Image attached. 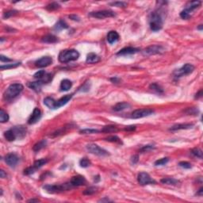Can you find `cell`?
Segmentation results:
<instances>
[{
  "instance_id": "2",
  "label": "cell",
  "mask_w": 203,
  "mask_h": 203,
  "mask_svg": "<svg viewBox=\"0 0 203 203\" xmlns=\"http://www.w3.org/2000/svg\"><path fill=\"white\" fill-rule=\"evenodd\" d=\"M24 87L21 83H13L8 87L7 90L5 91L4 99L6 101H10V100L14 99V98H16L20 93L23 90Z\"/></svg>"
},
{
  "instance_id": "53",
  "label": "cell",
  "mask_w": 203,
  "mask_h": 203,
  "mask_svg": "<svg viewBox=\"0 0 203 203\" xmlns=\"http://www.w3.org/2000/svg\"><path fill=\"white\" fill-rule=\"evenodd\" d=\"M110 81L113 83H118L120 82V79L118 78V77H113V78L110 79Z\"/></svg>"
},
{
  "instance_id": "40",
  "label": "cell",
  "mask_w": 203,
  "mask_h": 203,
  "mask_svg": "<svg viewBox=\"0 0 203 203\" xmlns=\"http://www.w3.org/2000/svg\"><path fill=\"white\" fill-rule=\"evenodd\" d=\"M90 164H91V163H90V161L88 158H82L79 160V165L82 168H88L89 166H90Z\"/></svg>"
},
{
  "instance_id": "18",
  "label": "cell",
  "mask_w": 203,
  "mask_h": 203,
  "mask_svg": "<svg viewBox=\"0 0 203 203\" xmlns=\"http://www.w3.org/2000/svg\"><path fill=\"white\" fill-rule=\"evenodd\" d=\"M72 98V95H67L60 98L59 100H57L56 102V106H55V110L60 108L61 106H64V105H66Z\"/></svg>"
},
{
  "instance_id": "14",
  "label": "cell",
  "mask_w": 203,
  "mask_h": 203,
  "mask_svg": "<svg viewBox=\"0 0 203 203\" xmlns=\"http://www.w3.org/2000/svg\"><path fill=\"white\" fill-rule=\"evenodd\" d=\"M41 116H42V114H41V111H40L39 109L36 107V108H34L33 113H31L30 117H29V118L28 119V124L29 125H33V124H35V123H37L38 121H40V119L41 118Z\"/></svg>"
},
{
  "instance_id": "55",
  "label": "cell",
  "mask_w": 203,
  "mask_h": 203,
  "mask_svg": "<svg viewBox=\"0 0 203 203\" xmlns=\"http://www.w3.org/2000/svg\"><path fill=\"white\" fill-rule=\"evenodd\" d=\"M69 18H70L71 19H72V20H74V21H79V18L77 15H70Z\"/></svg>"
},
{
  "instance_id": "29",
  "label": "cell",
  "mask_w": 203,
  "mask_h": 203,
  "mask_svg": "<svg viewBox=\"0 0 203 203\" xmlns=\"http://www.w3.org/2000/svg\"><path fill=\"white\" fill-rule=\"evenodd\" d=\"M52 78H53V75H52V73L45 72V73L44 74V76H43L38 81L41 82L43 84H45V83H50V82L52 80Z\"/></svg>"
},
{
  "instance_id": "25",
  "label": "cell",
  "mask_w": 203,
  "mask_h": 203,
  "mask_svg": "<svg viewBox=\"0 0 203 203\" xmlns=\"http://www.w3.org/2000/svg\"><path fill=\"white\" fill-rule=\"evenodd\" d=\"M41 41L45 43H57L58 41V38L56 36L52 35V34H48L45 35V37H43L41 38Z\"/></svg>"
},
{
  "instance_id": "7",
  "label": "cell",
  "mask_w": 203,
  "mask_h": 203,
  "mask_svg": "<svg viewBox=\"0 0 203 203\" xmlns=\"http://www.w3.org/2000/svg\"><path fill=\"white\" fill-rule=\"evenodd\" d=\"M88 151L89 152H90L91 154H94V155H96V156H108L109 152L107 151H106L105 149H102L100 148L99 145L95 144H89L86 146Z\"/></svg>"
},
{
  "instance_id": "17",
  "label": "cell",
  "mask_w": 203,
  "mask_h": 203,
  "mask_svg": "<svg viewBox=\"0 0 203 203\" xmlns=\"http://www.w3.org/2000/svg\"><path fill=\"white\" fill-rule=\"evenodd\" d=\"M140 52L139 49L133 47H126L122 49H121L119 52L117 53L118 56H125V55H130V54H135L137 52Z\"/></svg>"
},
{
  "instance_id": "13",
  "label": "cell",
  "mask_w": 203,
  "mask_h": 203,
  "mask_svg": "<svg viewBox=\"0 0 203 203\" xmlns=\"http://www.w3.org/2000/svg\"><path fill=\"white\" fill-rule=\"evenodd\" d=\"M19 161L18 156L14 153H9L5 156V162L11 168H14L18 164Z\"/></svg>"
},
{
  "instance_id": "34",
  "label": "cell",
  "mask_w": 203,
  "mask_h": 203,
  "mask_svg": "<svg viewBox=\"0 0 203 203\" xmlns=\"http://www.w3.org/2000/svg\"><path fill=\"white\" fill-rule=\"evenodd\" d=\"M118 131V129L114 125H106V126H104L103 129H102V132H116Z\"/></svg>"
},
{
  "instance_id": "43",
  "label": "cell",
  "mask_w": 203,
  "mask_h": 203,
  "mask_svg": "<svg viewBox=\"0 0 203 203\" xmlns=\"http://www.w3.org/2000/svg\"><path fill=\"white\" fill-rule=\"evenodd\" d=\"M168 161H169V159L167 158V157L160 159V160H156V162H155V165L156 166L165 165V164H167V163H168Z\"/></svg>"
},
{
  "instance_id": "52",
  "label": "cell",
  "mask_w": 203,
  "mask_h": 203,
  "mask_svg": "<svg viewBox=\"0 0 203 203\" xmlns=\"http://www.w3.org/2000/svg\"><path fill=\"white\" fill-rule=\"evenodd\" d=\"M136 129V126L135 125H131V126H126V128H125V131H133Z\"/></svg>"
},
{
  "instance_id": "16",
  "label": "cell",
  "mask_w": 203,
  "mask_h": 203,
  "mask_svg": "<svg viewBox=\"0 0 203 203\" xmlns=\"http://www.w3.org/2000/svg\"><path fill=\"white\" fill-rule=\"evenodd\" d=\"M11 129L14 132L15 135H16L17 138L22 139V138H23V137L26 135V128L22 126V125L14 126V127L11 128Z\"/></svg>"
},
{
  "instance_id": "23",
  "label": "cell",
  "mask_w": 203,
  "mask_h": 203,
  "mask_svg": "<svg viewBox=\"0 0 203 203\" xmlns=\"http://www.w3.org/2000/svg\"><path fill=\"white\" fill-rule=\"evenodd\" d=\"M130 107V105L127 102H118L113 107V110L116 112L125 110L126 109H129Z\"/></svg>"
},
{
  "instance_id": "19",
  "label": "cell",
  "mask_w": 203,
  "mask_h": 203,
  "mask_svg": "<svg viewBox=\"0 0 203 203\" xmlns=\"http://www.w3.org/2000/svg\"><path fill=\"white\" fill-rule=\"evenodd\" d=\"M101 60V58H100L99 56H98L97 54H95L94 52H90L88 55L87 57V60H86V62L88 64H96V63H99V62Z\"/></svg>"
},
{
  "instance_id": "58",
  "label": "cell",
  "mask_w": 203,
  "mask_h": 203,
  "mask_svg": "<svg viewBox=\"0 0 203 203\" xmlns=\"http://www.w3.org/2000/svg\"><path fill=\"white\" fill-rule=\"evenodd\" d=\"M29 202H39V200L38 199H30V200H29Z\"/></svg>"
},
{
  "instance_id": "45",
  "label": "cell",
  "mask_w": 203,
  "mask_h": 203,
  "mask_svg": "<svg viewBox=\"0 0 203 203\" xmlns=\"http://www.w3.org/2000/svg\"><path fill=\"white\" fill-rule=\"evenodd\" d=\"M185 113L187 114H193V115H197V113H199V110L194 107H191V108H187V110H185Z\"/></svg>"
},
{
  "instance_id": "56",
  "label": "cell",
  "mask_w": 203,
  "mask_h": 203,
  "mask_svg": "<svg viewBox=\"0 0 203 203\" xmlns=\"http://www.w3.org/2000/svg\"><path fill=\"white\" fill-rule=\"evenodd\" d=\"M202 90H201L199 93H198V94H196L195 98H196V99H199V98L202 97Z\"/></svg>"
},
{
  "instance_id": "12",
  "label": "cell",
  "mask_w": 203,
  "mask_h": 203,
  "mask_svg": "<svg viewBox=\"0 0 203 203\" xmlns=\"http://www.w3.org/2000/svg\"><path fill=\"white\" fill-rule=\"evenodd\" d=\"M52 63V58L51 57H43L40 59L38 60L35 62V66L39 68H46V67L51 65Z\"/></svg>"
},
{
  "instance_id": "42",
  "label": "cell",
  "mask_w": 203,
  "mask_h": 203,
  "mask_svg": "<svg viewBox=\"0 0 203 203\" xmlns=\"http://www.w3.org/2000/svg\"><path fill=\"white\" fill-rule=\"evenodd\" d=\"M99 132V130L93 129H85L80 130V133L82 134H92V133H98Z\"/></svg>"
},
{
  "instance_id": "4",
  "label": "cell",
  "mask_w": 203,
  "mask_h": 203,
  "mask_svg": "<svg viewBox=\"0 0 203 203\" xmlns=\"http://www.w3.org/2000/svg\"><path fill=\"white\" fill-rule=\"evenodd\" d=\"M73 187L70 183H64L60 185H45L43 187V189L45 190L49 194H56V193H60V192L68 190Z\"/></svg>"
},
{
  "instance_id": "24",
  "label": "cell",
  "mask_w": 203,
  "mask_h": 203,
  "mask_svg": "<svg viewBox=\"0 0 203 203\" xmlns=\"http://www.w3.org/2000/svg\"><path fill=\"white\" fill-rule=\"evenodd\" d=\"M193 126H194L193 124H178V125H173L172 127L170 129V130L175 131V130L179 129H191Z\"/></svg>"
},
{
  "instance_id": "22",
  "label": "cell",
  "mask_w": 203,
  "mask_h": 203,
  "mask_svg": "<svg viewBox=\"0 0 203 203\" xmlns=\"http://www.w3.org/2000/svg\"><path fill=\"white\" fill-rule=\"evenodd\" d=\"M71 87H72V83H71V80H69V79H64L60 83V89L61 91H68Z\"/></svg>"
},
{
  "instance_id": "5",
  "label": "cell",
  "mask_w": 203,
  "mask_h": 203,
  "mask_svg": "<svg viewBox=\"0 0 203 203\" xmlns=\"http://www.w3.org/2000/svg\"><path fill=\"white\" fill-rule=\"evenodd\" d=\"M202 4L201 1H191V2H187V4L186 5L184 10L181 11L180 13V17L182 19H189L191 15V12H193L194 10H196L197 8H199Z\"/></svg>"
},
{
  "instance_id": "3",
  "label": "cell",
  "mask_w": 203,
  "mask_h": 203,
  "mask_svg": "<svg viewBox=\"0 0 203 203\" xmlns=\"http://www.w3.org/2000/svg\"><path fill=\"white\" fill-rule=\"evenodd\" d=\"M79 57V52L76 49L62 50L59 54V61L61 63H68L77 60Z\"/></svg>"
},
{
  "instance_id": "27",
  "label": "cell",
  "mask_w": 203,
  "mask_h": 203,
  "mask_svg": "<svg viewBox=\"0 0 203 203\" xmlns=\"http://www.w3.org/2000/svg\"><path fill=\"white\" fill-rule=\"evenodd\" d=\"M47 144V140H41L40 141H38V143H36L33 147V150L34 152H39L42 149H44Z\"/></svg>"
},
{
  "instance_id": "49",
  "label": "cell",
  "mask_w": 203,
  "mask_h": 203,
  "mask_svg": "<svg viewBox=\"0 0 203 203\" xmlns=\"http://www.w3.org/2000/svg\"><path fill=\"white\" fill-rule=\"evenodd\" d=\"M179 167H181V168H185V169H190V168H191V164L190 163H188V162H186V161L180 162V163H179Z\"/></svg>"
},
{
  "instance_id": "38",
  "label": "cell",
  "mask_w": 203,
  "mask_h": 203,
  "mask_svg": "<svg viewBox=\"0 0 203 203\" xmlns=\"http://www.w3.org/2000/svg\"><path fill=\"white\" fill-rule=\"evenodd\" d=\"M19 65H21V63L20 62H17V63H14V64H7L6 65H2V66L0 67V68H1V70L14 68H17Z\"/></svg>"
},
{
  "instance_id": "9",
  "label": "cell",
  "mask_w": 203,
  "mask_h": 203,
  "mask_svg": "<svg viewBox=\"0 0 203 203\" xmlns=\"http://www.w3.org/2000/svg\"><path fill=\"white\" fill-rule=\"evenodd\" d=\"M155 111L152 109H139L136 110L131 114V118L133 119H138V118H142L150 116L153 114Z\"/></svg>"
},
{
  "instance_id": "21",
  "label": "cell",
  "mask_w": 203,
  "mask_h": 203,
  "mask_svg": "<svg viewBox=\"0 0 203 203\" xmlns=\"http://www.w3.org/2000/svg\"><path fill=\"white\" fill-rule=\"evenodd\" d=\"M43 83L40 81H36V82H30V83H27V86L28 88H29L30 89L33 90L36 92H40V90H41V87H42Z\"/></svg>"
},
{
  "instance_id": "46",
  "label": "cell",
  "mask_w": 203,
  "mask_h": 203,
  "mask_svg": "<svg viewBox=\"0 0 203 203\" xmlns=\"http://www.w3.org/2000/svg\"><path fill=\"white\" fill-rule=\"evenodd\" d=\"M36 171H37V169H36L33 166H31V167H29V168H27L26 169H25V171H24V175H32V174H33V173L35 172Z\"/></svg>"
},
{
  "instance_id": "32",
  "label": "cell",
  "mask_w": 203,
  "mask_h": 203,
  "mask_svg": "<svg viewBox=\"0 0 203 203\" xmlns=\"http://www.w3.org/2000/svg\"><path fill=\"white\" fill-rule=\"evenodd\" d=\"M47 163H48L47 159H40V160H36L35 162H34V163H33V166L38 170V169H39V168H40L41 167H43V166L45 165V164H46Z\"/></svg>"
},
{
  "instance_id": "20",
  "label": "cell",
  "mask_w": 203,
  "mask_h": 203,
  "mask_svg": "<svg viewBox=\"0 0 203 203\" xmlns=\"http://www.w3.org/2000/svg\"><path fill=\"white\" fill-rule=\"evenodd\" d=\"M119 34L116 31H110L107 34V41L110 44H113L119 40Z\"/></svg>"
},
{
  "instance_id": "26",
  "label": "cell",
  "mask_w": 203,
  "mask_h": 203,
  "mask_svg": "<svg viewBox=\"0 0 203 203\" xmlns=\"http://www.w3.org/2000/svg\"><path fill=\"white\" fill-rule=\"evenodd\" d=\"M4 137L8 141H14V140H15L17 139L16 135H15V133H14V132L13 131L12 129L7 130V131H6L4 132Z\"/></svg>"
},
{
  "instance_id": "6",
  "label": "cell",
  "mask_w": 203,
  "mask_h": 203,
  "mask_svg": "<svg viewBox=\"0 0 203 203\" xmlns=\"http://www.w3.org/2000/svg\"><path fill=\"white\" fill-rule=\"evenodd\" d=\"M194 66L191 64H184L183 66L179 69H177L174 71V76L175 78H180L182 76H187V75H190L191 74L193 71H194Z\"/></svg>"
},
{
  "instance_id": "39",
  "label": "cell",
  "mask_w": 203,
  "mask_h": 203,
  "mask_svg": "<svg viewBox=\"0 0 203 203\" xmlns=\"http://www.w3.org/2000/svg\"><path fill=\"white\" fill-rule=\"evenodd\" d=\"M190 153H191L193 156L198 157V158L202 159V151L200 149H198V148L193 149L191 151H190Z\"/></svg>"
},
{
  "instance_id": "28",
  "label": "cell",
  "mask_w": 203,
  "mask_h": 203,
  "mask_svg": "<svg viewBox=\"0 0 203 203\" xmlns=\"http://www.w3.org/2000/svg\"><path fill=\"white\" fill-rule=\"evenodd\" d=\"M160 182L163 184L167 185H172V186H175L178 183H179V181L177 179H175L174 178H163L160 180Z\"/></svg>"
},
{
  "instance_id": "8",
  "label": "cell",
  "mask_w": 203,
  "mask_h": 203,
  "mask_svg": "<svg viewBox=\"0 0 203 203\" xmlns=\"http://www.w3.org/2000/svg\"><path fill=\"white\" fill-rule=\"evenodd\" d=\"M90 17L95 18L99 19H104L106 18H112L116 15V14L112 10H99V11L90 12L89 14Z\"/></svg>"
},
{
  "instance_id": "10",
  "label": "cell",
  "mask_w": 203,
  "mask_h": 203,
  "mask_svg": "<svg viewBox=\"0 0 203 203\" xmlns=\"http://www.w3.org/2000/svg\"><path fill=\"white\" fill-rule=\"evenodd\" d=\"M164 52H165V49H164V48H163V46L154 45L146 48V49L144 50L143 53H144V55H145V56H152V55L162 54V53H163Z\"/></svg>"
},
{
  "instance_id": "59",
  "label": "cell",
  "mask_w": 203,
  "mask_h": 203,
  "mask_svg": "<svg viewBox=\"0 0 203 203\" xmlns=\"http://www.w3.org/2000/svg\"><path fill=\"white\" fill-rule=\"evenodd\" d=\"M198 29H200V30H202V25H200V26H199Z\"/></svg>"
},
{
  "instance_id": "41",
  "label": "cell",
  "mask_w": 203,
  "mask_h": 203,
  "mask_svg": "<svg viewBox=\"0 0 203 203\" xmlns=\"http://www.w3.org/2000/svg\"><path fill=\"white\" fill-rule=\"evenodd\" d=\"M60 6L59 3H57V2H52V3H50V4H49L46 7V9L48 10H49V11H52V10H56L57 9H60Z\"/></svg>"
},
{
  "instance_id": "47",
  "label": "cell",
  "mask_w": 203,
  "mask_h": 203,
  "mask_svg": "<svg viewBox=\"0 0 203 203\" xmlns=\"http://www.w3.org/2000/svg\"><path fill=\"white\" fill-rule=\"evenodd\" d=\"M110 6H113V7H127V2H110Z\"/></svg>"
},
{
  "instance_id": "31",
  "label": "cell",
  "mask_w": 203,
  "mask_h": 203,
  "mask_svg": "<svg viewBox=\"0 0 203 203\" xmlns=\"http://www.w3.org/2000/svg\"><path fill=\"white\" fill-rule=\"evenodd\" d=\"M68 28V24L64 21H63V20H60L54 26V29L57 31H60L62 29H65Z\"/></svg>"
},
{
  "instance_id": "48",
  "label": "cell",
  "mask_w": 203,
  "mask_h": 203,
  "mask_svg": "<svg viewBox=\"0 0 203 203\" xmlns=\"http://www.w3.org/2000/svg\"><path fill=\"white\" fill-rule=\"evenodd\" d=\"M152 149H155V147H154L153 145H150V144H149V145H145V146H144L143 148H141L140 150V152H147L151 151Z\"/></svg>"
},
{
  "instance_id": "44",
  "label": "cell",
  "mask_w": 203,
  "mask_h": 203,
  "mask_svg": "<svg viewBox=\"0 0 203 203\" xmlns=\"http://www.w3.org/2000/svg\"><path fill=\"white\" fill-rule=\"evenodd\" d=\"M18 13V12L17 11V10H8V11L5 12L4 14H3V18L5 19L9 18L10 17L14 16V15L17 14Z\"/></svg>"
},
{
  "instance_id": "50",
  "label": "cell",
  "mask_w": 203,
  "mask_h": 203,
  "mask_svg": "<svg viewBox=\"0 0 203 203\" xmlns=\"http://www.w3.org/2000/svg\"><path fill=\"white\" fill-rule=\"evenodd\" d=\"M0 60L2 63H8V62H11L12 60L10 59V58H7V57H5L3 55H1L0 56Z\"/></svg>"
},
{
  "instance_id": "54",
  "label": "cell",
  "mask_w": 203,
  "mask_h": 203,
  "mask_svg": "<svg viewBox=\"0 0 203 203\" xmlns=\"http://www.w3.org/2000/svg\"><path fill=\"white\" fill-rule=\"evenodd\" d=\"M7 173H5V171L3 170H1L0 171V177L2 178V179H5V178H7Z\"/></svg>"
},
{
  "instance_id": "36",
  "label": "cell",
  "mask_w": 203,
  "mask_h": 203,
  "mask_svg": "<svg viewBox=\"0 0 203 203\" xmlns=\"http://www.w3.org/2000/svg\"><path fill=\"white\" fill-rule=\"evenodd\" d=\"M105 140L109 142H113V143H118V144H122V142H121L120 138L117 137V136H110V137L105 138Z\"/></svg>"
},
{
  "instance_id": "11",
  "label": "cell",
  "mask_w": 203,
  "mask_h": 203,
  "mask_svg": "<svg viewBox=\"0 0 203 203\" xmlns=\"http://www.w3.org/2000/svg\"><path fill=\"white\" fill-rule=\"evenodd\" d=\"M137 180L140 184L142 186L149 184H156V182L154 179H152L151 176L146 172H140L138 174L137 176Z\"/></svg>"
},
{
  "instance_id": "57",
  "label": "cell",
  "mask_w": 203,
  "mask_h": 203,
  "mask_svg": "<svg viewBox=\"0 0 203 203\" xmlns=\"http://www.w3.org/2000/svg\"><path fill=\"white\" fill-rule=\"evenodd\" d=\"M202 192H203V188L202 187H201V188L199 189V191L197 192V194L199 195V196H202Z\"/></svg>"
},
{
  "instance_id": "33",
  "label": "cell",
  "mask_w": 203,
  "mask_h": 203,
  "mask_svg": "<svg viewBox=\"0 0 203 203\" xmlns=\"http://www.w3.org/2000/svg\"><path fill=\"white\" fill-rule=\"evenodd\" d=\"M149 88H150L152 90H153V91L157 93V94H163V88H161L160 86L156 83H152L151 85L149 86Z\"/></svg>"
},
{
  "instance_id": "37",
  "label": "cell",
  "mask_w": 203,
  "mask_h": 203,
  "mask_svg": "<svg viewBox=\"0 0 203 203\" xmlns=\"http://www.w3.org/2000/svg\"><path fill=\"white\" fill-rule=\"evenodd\" d=\"M98 188L96 187H88V189H86L83 191V194L84 195H92V194H95L97 192Z\"/></svg>"
},
{
  "instance_id": "1",
  "label": "cell",
  "mask_w": 203,
  "mask_h": 203,
  "mask_svg": "<svg viewBox=\"0 0 203 203\" xmlns=\"http://www.w3.org/2000/svg\"><path fill=\"white\" fill-rule=\"evenodd\" d=\"M163 20L162 15L159 10L152 12L149 16V26L150 29L154 32L160 30L163 27Z\"/></svg>"
},
{
  "instance_id": "51",
  "label": "cell",
  "mask_w": 203,
  "mask_h": 203,
  "mask_svg": "<svg viewBox=\"0 0 203 203\" xmlns=\"http://www.w3.org/2000/svg\"><path fill=\"white\" fill-rule=\"evenodd\" d=\"M138 158H139L138 155H135V156H133L132 157V159H131V163H132V164L137 163V162H138Z\"/></svg>"
},
{
  "instance_id": "15",
  "label": "cell",
  "mask_w": 203,
  "mask_h": 203,
  "mask_svg": "<svg viewBox=\"0 0 203 203\" xmlns=\"http://www.w3.org/2000/svg\"><path fill=\"white\" fill-rule=\"evenodd\" d=\"M71 184L73 186V187H80V186H83V185L86 184V179L84 178V176L80 175H76V176H73L71 178Z\"/></svg>"
},
{
  "instance_id": "30",
  "label": "cell",
  "mask_w": 203,
  "mask_h": 203,
  "mask_svg": "<svg viewBox=\"0 0 203 203\" xmlns=\"http://www.w3.org/2000/svg\"><path fill=\"white\" fill-rule=\"evenodd\" d=\"M56 100H54L52 98L47 97L44 99V104L45 106H48L49 108L55 110V106H56Z\"/></svg>"
},
{
  "instance_id": "35",
  "label": "cell",
  "mask_w": 203,
  "mask_h": 203,
  "mask_svg": "<svg viewBox=\"0 0 203 203\" xmlns=\"http://www.w3.org/2000/svg\"><path fill=\"white\" fill-rule=\"evenodd\" d=\"M9 120V115L8 113L4 111L2 109H1V111H0V122L1 123H5L7 122Z\"/></svg>"
}]
</instances>
